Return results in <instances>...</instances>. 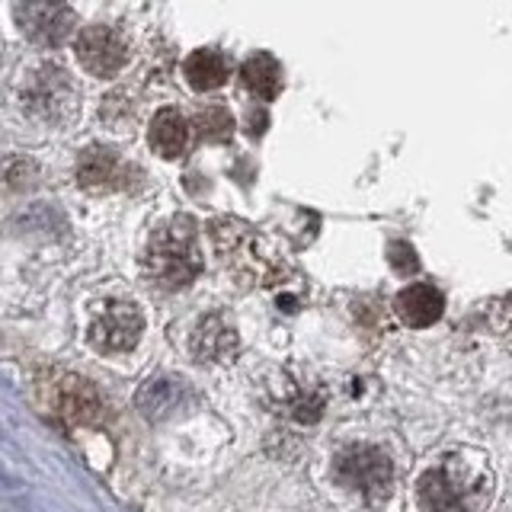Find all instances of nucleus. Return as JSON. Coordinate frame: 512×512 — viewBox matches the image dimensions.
<instances>
[{
    "mask_svg": "<svg viewBox=\"0 0 512 512\" xmlns=\"http://www.w3.org/2000/svg\"><path fill=\"white\" fill-rule=\"evenodd\" d=\"M493 487L484 464H471V455H452L420 477L416 500L423 512H474Z\"/></svg>",
    "mask_w": 512,
    "mask_h": 512,
    "instance_id": "1",
    "label": "nucleus"
},
{
    "mask_svg": "<svg viewBox=\"0 0 512 512\" xmlns=\"http://www.w3.org/2000/svg\"><path fill=\"white\" fill-rule=\"evenodd\" d=\"M202 272V253L192 218H173L157 228L144 250V276L154 285L176 292Z\"/></svg>",
    "mask_w": 512,
    "mask_h": 512,
    "instance_id": "2",
    "label": "nucleus"
},
{
    "mask_svg": "<svg viewBox=\"0 0 512 512\" xmlns=\"http://www.w3.org/2000/svg\"><path fill=\"white\" fill-rule=\"evenodd\" d=\"M336 484L365 496L368 503H384L394 490V461L378 445H346L333 458Z\"/></svg>",
    "mask_w": 512,
    "mask_h": 512,
    "instance_id": "3",
    "label": "nucleus"
},
{
    "mask_svg": "<svg viewBox=\"0 0 512 512\" xmlns=\"http://www.w3.org/2000/svg\"><path fill=\"white\" fill-rule=\"evenodd\" d=\"M16 26L26 39L55 48L71 39L77 20L64 0H20L16 4Z\"/></svg>",
    "mask_w": 512,
    "mask_h": 512,
    "instance_id": "4",
    "label": "nucleus"
},
{
    "mask_svg": "<svg viewBox=\"0 0 512 512\" xmlns=\"http://www.w3.org/2000/svg\"><path fill=\"white\" fill-rule=\"evenodd\" d=\"M74 52L80 68L93 77H116L128 64V42L112 26H84L77 32Z\"/></svg>",
    "mask_w": 512,
    "mask_h": 512,
    "instance_id": "5",
    "label": "nucleus"
},
{
    "mask_svg": "<svg viewBox=\"0 0 512 512\" xmlns=\"http://www.w3.org/2000/svg\"><path fill=\"white\" fill-rule=\"evenodd\" d=\"M144 333V317L135 304L128 301H116L93 320L90 327V346L103 356H116V352H128L135 349V343Z\"/></svg>",
    "mask_w": 512,
    "mask_h": 512,
    "instance_id": "6",
    "label": "nucleus"
},
{
    "mask_svg": "<svg viewBox=\"0 0 512 512\" xmlns=\"http://www.w3.org/2000/svg\"><path fill=\"white\" fill-rule=\"evenodd\" d=\"M77 103V93L71 87L68 74L61 68H42L36 74L29 87V109L36 116L48 119V122H61L64 116H71Z\"/></svg>",
    "mask_w": 512,
    "mask_h": 512,
    "instance_id": "7",
    "label": "nucleus"
},
{
    "mask_svg": "<svg viewBox=\"0 0 512 512\" xmlns=\"http://www.w3.org/2000/svg\"><path fill=\"white\" fill-rule=\"evenodd\" d=\"M237 352V333L221 314H208L192 333V356L199 362H228Z\"/></svg>",
    "mask_w": 512,
    "mask_h": 512,
    "instance_id": "8",
    "label": "nucleus"
},
{
    "mask_svg": "<svg viewBox=\"0 0 512 512\" xmlns=\"http://www.w3.org/2000/svg\"><path fill=\"white\" fill-rule=\"evenodd\" d=\"M125 180V167L119 154L112 148H103V144H93L84 154L77 157V183L84 189H112L122 186Z\"/></svg>",
    "mask_w": 512,
    "mask_h": 512,
    "instance_id": "9",
    "label": "nucleus"
},
{
    "mask_svg": "<svg viewBox=\"0 0 512 512\" xmlns=\"http://www.w3.org/2000/svg\"><path fill=\"white\" fill-rule=\"evenodd\" d=\"M394 308H397V317L404 320L407 327H429L442 317L445 301L439 295V288H432L426 282H416V285H407L404 292L397 295Z\"/></svg>",
    "mask_w": 512,
    "mask_h": 512,
    "instance_id": "10",
    "label": "nucleus"
},
{
    "mask_svg": "<svg viewBox=\"0 0 512 512\" xmlns=\"http://www.w3.org/2000/svg\"><path fill=\"white\" fill-rule=\"evenodd\" d=\"M58 407L71 423H100V416L106 413L100 394H96V388L84 378H64L61 381Z\"/></svg>",
    "mask_w": 512,
    "mask_h": 512,
    "instance_id": "11",
    "label": "nucleus"
},
{
    "mask_svg": "<svg viewBox=\"0 0 512 512\" xmlns=\"http://www.w3.org/2000/svg\"><path fill=\"white\" fill-rule=\"evenodd\" d=\"M189 122H186V116L180 109H173V106H167V109H160L157 116H154V122H151V148L164 157V160H176V157H183L186 154V148H189Z\"/></svg>",
    "mask_w": 512,
    "mask_h": 512,
    "instance_id": "12",
    "label": "nucleus"
},
{
    "mask_svg": "<svg viewBox=\"0 0 512 512\" xmlns=\"http://www.w3.org/2000/svg\"><path fill=\"white\" fill-rule=\"evenodd\" d=\"M183 74L189 80L192 90H218L224 80H228L231 74V64L228 58H224L221 52H215V48H199V52H192L183 64Z\"/></svg>",
    "mask_w": 512,
    "mask_h": 512,
    "instance_id": "13",
    "label": "nucleus"
},
{
    "mask_svg": "<svg viewBox=\"0 0 512 512\" xmlns=\"http://www.w3.org/2000/svg\"><path fill=\"white\" fill-rule=\"evenodd\" d=\"M240 80H244V87L253 96H260V100H272V96L282 90V71L269 55L247 58L244 68H240Z\"/></svg>",
    "mask_w": 512,
    "mask_h": 512,
    "instance_id": "14",
    "label": "nucleus"
},
{
    "mask_svg": "<svg viewBox=\"0 0 512 512\" xmlns=\"http://www.w3.org/2000/svg\"><path fill=\"white\" fill-rule=\"evenodd\" d=\"M183 400V384L173 381V378H154L141 388L138 394V407L141 413H148L151 420H160V416H167L176 404Z\"/></svg>",
    "mask_w": 512,
    "mask_h": 512,
    "instance_id": "15",
    "label": "nucleus"
},
{
    "mask_svg": "<svg viewBox=\"0 0 512 512\" xmlns=\"http://www.w3.org/2000/svg\"><path fill=\"white\" fill-rule=\"evenodd\" d=\"M196 125H199V132H202L208 141H224V138L231 135L234 119H231V112L224 109V106H205V109L199 112Z\"/></svg>",
    "mask_w": 512,
    "mask_h": 512,
    "instance_id": "16",
    "label": "nucleus"
},
{
    "mask_svg": "<svg viewBox=\"0 0 512 512\" xmlns=\"http://www.w3.org/2000/svg\"><path fill=\"white\" fill-rule=\"evenodd\" d=\"M0 176H4V183L7 186H29L32 183V176H36V164L32 160H26V157H13L10 164L0 170Z\"/></svg>",
    "mask_w": 512,
    "mask_h": 512,
    "instance_id": "17",
    "label": "nucleus"
},
{
    "mask_svg": "<svg viewBox=\"0 0 512 512\" xmlns=\"http://www.w3.org/2000/svg\"><path fill=\"white\" fill-rule=\"evenodd\" d=\"M388 256H391V263H394L397 272H413L416 266H420V260H416V253L404 244V240H397V244H391Z\"/></svg>",
    "mask_w": 512,
    "mask_h": 512,
    "instance_id": "18",
    "label": "nucleus"
}]
</instances>
